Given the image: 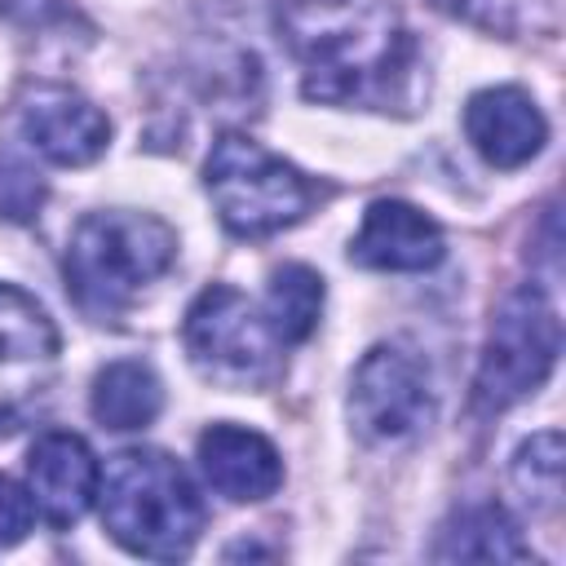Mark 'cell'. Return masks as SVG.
Wrapping results in <instances>:
<instances>
[{
    "mask_svg": "<svg viewBox=\"0 0 566 566\" xmlns=\"http://www.w3.org/2000/svg\"><path fill=\"white\" fill-rule=\"evenodd\" d=\"M279 31L305 71V97L332 106H407L420 88L411 31L371 0H283Z\"/></svg>",
    "mask_w": 566,
    "mask_h": 566,
    "instance_id": "cell-1",
    "label": "cell"
},
{
    "mask_svg": "<svg viewBox=\"0 0 566 566\" xmlns=\"http://www.w3.org/2000/svg\"><path fill=\"white\" fill-rule=\"evenodd\" d=\"M111 539L150 562H177L203 531V500L186 469L164 451H119L97 478Z\"/></svg>",
    "mask_w": 566,
    "mask_h": 566,
    "instance_id": "cell-2",
    "label": "cell"
},
{
    "mask_svg": "<svg viewBox=\"0 0 566 566\" xmlns=\"http://www.w3.org/2000/svg\"><path fill=\"white\" fill-rule=\"evenodd\" d=\"M177 261V234L150 212H88L66 248V292L75 305L106 323L119 318L155 279Z\"/></svg>",
    "mask_w": 566,
    "mask_h": 566,
    "instance_id": "cell-3",
    "label": "cell"
},
{
    "mask_svg": "<svg viewBox=\"0 0 566 566\" xmlns=\"http://www.w3.org/2000/svg\"><path fill=\"white\" fill-rule=\"evenodd\" d=\"M203 186L217 203V217L239 239H265L296 226L310 203L314 186L261 142L243 133H221L203 164Z\"/></svg>",
    "mask_w": 566,
    "mask_h": 566,
    "instance_id": "cell-4",
    "label": "cell"
},
{
    "mask_svg": "<svg viewBox=\"0 0 566 566\" xmlns=\"http://www.w3.org/2000/svg\"><path fill=\"white\" fill-rule=\"evenodd\" d=\"M557 349H562V323L548 292L535 283L513 287L491 314V332L473 380V407L495 416L522 402L526 394H535L553 376Z\"/></svg>",
    "mask_w": 566,
    "mask_h": 566,
    "instance_id": "cell-5",
    "label": "cell"
},
{
    "mask_svg": "<svg viewBox=\"0 0 566 566\" xmlns=\"http://www.w3.org/2000/svg\"><path fill=\"white\" fill-rule=\"evenodd\" d=\"M181 340L199 376L230 389L270 385L279 371V336L270 332L265 314H256L252 301L230 283H212L195 296Z\"/></svg>",
    "mask_w": 566,
    "mask_h": 566,
    "instance_id": "cell-6",
    "label": "cell"
},
{
    "mask_svg": "<svg viewBox=\"0 0 566 566\" xmlns=\"http://www.w3.org/2000/svg\"><path fill=\"white\" fill-rule=\"evenodd\" d=\"M433 420V385L420 354L402 345H376L363 354L349 380V424L363 442L394 447L416 438Z\"/></svg>",
    "mask_w": 566,
    "mask_h": 566,
    "instance_id": "cell-7",
    "label": "cell"
},
{
    "mask_svg": "<svg viewBox=\"0 0 566 566\" xmlns=\"http://www.w3.org/2000/svg\"><path fill=\"white\" fill-rule=\"evenodd\" d=\"M57 376V332L35 296L0 283V433L18 429Z\"/></svg>",
    "mask_w": 566,
    "mask_h": 566,
    "instance_id": "cell-8",
    "label": "cell"
},
{
    "mask_svg": "<svg viewBox=\"0 0 566 566\" xmlns=\"http://www.w3.org/2000/svg\"><path fill=\"white\" fill-rule=\"evenodd\" d=\"M22 137L35 155L57 168L93 164L111 142V119L66 84H35L18 106Z\"/></svg>",
    "mask_w": 566,
    "mask_h": 566,
    "instance_id": "cell-9",
    "label": "cell"
},
{
    "mask_svg": "<svg viewBox=\"0 0 566 566\" xmlns=\"http://www.w3.org/2000/svg\"><path fill=\"white\" fill-rule=\"evenodd\" d=\"M442 252H447L442 226L402 199H376L363 212L358 234L349 239V261L367 270L420 274V270H433Z\"/></svg>",
    "mask_w": 566,
    "mask_h": 566,
    "instance_id": "cell-10",
    "label": "cell"
},
{
    "mask_svg": "<svg viewBox=\"0 0 566 566\" xmlns=\"http://www.w3.org/2000/svg\"><path fill=\"white\" fill-rule=\"evenodd\" d=\"M464 137L491 168H522L548 142V119L526 88H482L464 106Z\"/></svg>",
    "mask_w": 566,
    "mask_h": 566,
    "instance_id": "cell-11",
    "label": "cell"
},
{
    "mask_svg": "<svg viewBox=\"0 0 566 566\" xmlns=\"http://www.w3.org/2000/svg\"><path fill=\"white\" fill-rule=\"evenodd\" d=\"M27 478H31V500L53 526H75L88 504L97 500V460L80 433L53 429L44 433L31 455H27Z\"/></svg>",
    "mask_w": 566,
    "mask_h": 566,
    "instance_id": "cell-12",
    "label": "cell"
},
{
    "mask_svg": "<svg viewBox=\"0 0 566 566\" xmlns=\"http://www.w3.org/2000/svg\"><path fill=\"white\" fill-rule=\"evenodd\" d=\"M199 469L212 491L234 504L265 500L283 482V460L274 442L243 424H212L199 433Z\"/></svg>",
    "mask_w": 566,
    "mask_h": 566,
    "instance_id": "cell-13",
    "label": "cell"
},
{
    "mask_svg": "<svg viewBox=\"0 0 566 566\" xmlns=\"http://www.w3.org/2000/svg\"><path fill=\"white\" fill-rule=\"evenodd\" d=\"M159 407H164V385L142 358H115L93 376L88 411L102 429H115V433L146 429L159 416Z\"/></svg>",
    "mask_w": 566,
    "mask_h": 566,
    "instance_id": "cell-14",
    "label": "cell"
},
{
    "mask_svg": "<svg viewBox=\"0 0 566 566\" xmlns=\"http://www.w3.org/2000/svg\"><path fill=\"white\" fill-rule=\"evenodd\" d=\"M438 562H531V544L500 504H469L451 513L433 544Z\"/></svg>",
    "mask_w": 566,
    "mask_h": 566,
    "instance_id": "cell-15",
    "label": "cell"
},
{
    "mask_svg": "<svg viewBox=\"0 0 566 566\" xmlns=\"http://www.w3.org/2000/svg\"><path fill=\"white\" fill-rule=\"evenodd\" d=\"M323 314V279L310 265H279L265 287V323L279 345H301L318 327Z\"/></svg>",
    "mask_w": 566,
    "mask_h": 566,
    "instance_id": "cell-16",
    "label": "cell"
},
{
    "mask_svg": "<svg viewBox=\"0 0 566 566\" xmlns=\"http://www.w3.org/2000/svg\"><path fill=\"white\" fill-rule=\"evenodd\" d=\"M513 486L539 513H553L562 504V433L557 429L531 433L517 447V455H513Z\"/></svg>",
    "mask_w": 566,
    "mask_h": 566,
    "instance_id": "cell-17",
    "label": "cell"
},
{
    "mask_svg": "<svg viewBox=\"0 0 566 566\" xmlns=\"http://www.w3.org/2000/svg\"><path fill=\"white\" fill-rule=\"evenodd\" d=\"M438 4L447 13H455L460 22L495 31V35H513L526 22V13L535 9V0H438Z\"/></svg>",
    "mask_w": 566,
    "mask_h": 566,
    "instance_id": "cell-18",
    "label": "cell"
},
{
    "mask_svg": "<svg viewBox=\"0 0 566 566\" xmlns=\"http://www.w3.org/2000/svg\"><path fill=\"white\" fill-rule=\"evenodd\" d=\"M40 203H44V181L27 164L0 155V217L27 221L40 212Z\"/></svg>",
    "mask_w": 566,
    "mask_h": 566,
    "instance_id": "cell-19",
    "label": "cell"
},
{
    "mask_svg": "<svg viewBox=\"0 0 566 566\" xmlns=\"http://www.w3.org/2000/svg\"><path fill=\"white\" fill-rule=\"evenodd\" d=\"M31 522H35V500L13 478L0 473V548H13L18 539H27Z\"/></svg>",
    "mask_w": 566,
    "mask_h": 566,
    "instance_id": "cell-20",
    "label": "cell"
},
{
    "mask_svg": "<svg viewBox=\"0 0 566 566\" xmlns=\"http://www.w3.org/2000/svg\"><path fill=\"white\" fill-rule=\"evenodd\" d=\"M49 0H0V13L4 18H27V13H40Z\"/></svg>",
    "mask_w": 566,
    "mask_h": 566,
    "instance_id": "cell-21",
    "label": "cell"
}]
</instances>
